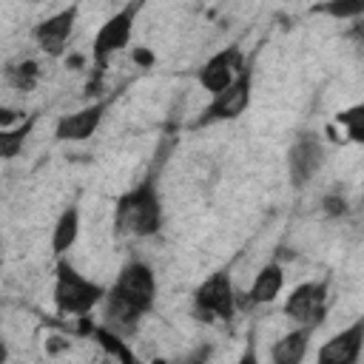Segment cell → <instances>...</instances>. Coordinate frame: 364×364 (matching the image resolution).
Masks as SVG:
<instances>
[{
    "instance_id": "obj_1",
    "label": "cell",
    "mask_w": 364,
    "mask_h": 364,
    "mask_svg": "<svg viewBox=\"0 0 364 364\" xmlns=\"http://www.w3.org/2000/svg\"><path fill=\"white\" fill-rule=\"evenodd\" d=\"M156 301V273L148 262L131 259L119 267L114 284L105 290L102 299V324L117 333H131L136 321L154 307Z\"/></svg>"
},
{
    "instance_id": "obj_2",
    "label": "cell",
    "mask_w": 364,
    "mask_h": 364,
    "mask_svg": "<svg viewBox=\"0 0 364 364\" xmlns=\"http://www.w3.org/2000/svg\"><path fill=\"white\" fill-rule=\"evenodd\" d=\"M162 219H165L162 193L151 176L136 182L134 188H128L114 205V228L122 236L148 239V236L159 233Z\"/></svg>"
},
{
    "instance_id": "obj_3",
    "label": "cell",
    "mask_w": 364,
    "mask_h": 364,
    "mask_svg": "<svg viewBox=\"0 0 364 364\" xmlns=\"http://www.w3.org/2000/svg\"><path fill=\"white\" fill-rule=\"evenodd\" d=\"M105 290L100 282L88 279L85 273H80L65 256H57V267H54V287H51V299L60 316H77L85 318L94 307L102 304Z\"/></svg>"
},
{
    "instance_id": "obj_4",
    "label": "cell",
    "mask_w": 364,
    "mask_h": 364,
    "mask_svg": "<svg viewBox=\"0 0 364 364\" xmlns=\"http://www.w3.org/2000/svg\"><path fill=\"white\" fill-rule=\"evenodd\" d=\"M145 9V0H128L122 9H117L97 31H94V40H91V60L97 65H105L108 57H114L117 51H122L128 43H131V34H134V26H136V17L139 11Z\"/></svg>"
},
{
    "instance_id": "obj_5",
    "label": "cell",
    "mask_w": 364,
    "mask_h": 364,
    "mask_svg": "<svg viewBox=\"0 0 364 364\" xmlns=\"http://www.w3.org/2000/svg\"><path fill=\"white\" fill-rule=\"evenodd\" d=\"M250 100H253V71L245 65L239 71V77L219 94L210 97V102L202 108L196 125H213V122H230V119H239L247 108H250Z\"/></svg>"
},
{
    "instance_id": "obj_6",
    "label": "cell",
    "mask_w": 364,
    "mask_h": 364,
    "mask_svg": "<svg viewBox=\"0 0 364 364\" xmlns=\"http://www.w3.org/2000/svg\"><path fill=\"white\" fill-rule=\"evenodd\" d=\"M193 310L205 321H213V318L230 321L233 318V313H236V290H233V279H230L228 270H216L205 282L196 284Z\"/></svg>"
},
{
    "instance_id": "obj_7",
    "label": "cell",
    "mask_w": 364,
    "mask_h": 364,
    "mask_svg": "<svg viewBox=\"0 0 364 364\" xmlns=\"http://www.w3.org/2000/svg\"><path fill=\"white\" fill-rule=\"evenodd\" d=\"M77 14H80V3H71V6L48 14L46 20H40L31 28V37H34L37 48L48 57H60L68 48V40H71L74 26H77Z\"/></svg>"
},
{
    "instance_id": "obj_8",
    "label": "cell",
    "mask_w": 364,
    "mask_h": 364,
    "mask_svg": "<svg viewBox=\"0 0 364 364\" xmlns=\"http://www.w3.org/2000/svg\"><path fill=\"white\" fill-rule=\"evenodd\" d=\"M324 304H327V282H301L290 290V296L282 304V313L296 321V324H313L318 327L321 316H324Z\"/></svg>"
},
{
    "instance_id": "obj_9",
    "label": "cell",
    "mask_w": 364,
    "mask_h": 364,
    "mask_svg": "<svg viewBox=\"0 0 364 364\" xmlns=\"http://www.w3.org/2000/svg\"><path fill=\"white\" fill-rule=\"evenodd\" d=\"M242 68H245V54H242V48H239V46H225V48H219L216 54H210V57L199 65L196 80H199V85L213 97V94L225 91V88L239 77Z\"/></svg>"
},
{
    "instance_id": "obj_10",
    "label": "cell",
    "mask_w": 364,
    "mask_h": 364,
    "mask_svg": "<svg viewBox=\"0 0 364 364\" xmlns=\"http://www.w3.org/2000/svg\"><path fill=\"white\" fill-rule=\"evenodd\" d=\"M108 105H111L108 100H97V102H88L77 111L63 114L54 125V136L60 142H85V139H91L97 134V128L102 125Z\"/></svg>"
},
{
    "instance_id": "obj_11",
    "label": "cell",
    "mask_w": 364,
    "mask_h": 364,
    "mask_svg": "<svg viewBox=\"0 0 364 364\" xmlns=\"http://www.w3.org/2000/svg\"><path fill=\"white\" fill-rule=\"evenodd\" d=\"M364 353V316L333 333L316 353L318 364H355Z\"/></svg>"
},
{
    "instance_id": "obj_12",
    "label": "cell",
    "mask_w": 364,
    "mask_h": 364,
    "mask_svg": "<svg viewBox=\"0 0 364 364\" xmlns=\"http://www.w3.org/2000/svg\"><path fill=\"white\" fill-rule=\"evenodd\" d=\"M324 145L316 134H301L287 151V173L296 188L307 185L324 165Z\"/></svg>"
},
{
    "instance_id": "obj_13",
    "label": "cell",
    "mask_w": 364,
    "mask_h": 364,
    "mask_svg": "<svg viewBox=\"0 0 364 364\" xmlns=\"http://www.w3.org/2000/svg\"><path fill=\"white\" fill-rule=\"evenodd\" d=\"M284 290V267L279 262H267L259 267V273L253 276L250 287H247V301L253 307L259 304H273Z\"/></svg>"
},
{
    "instance_id": "obj_14",
    "label": "cell",
    "mask_w": 364,
    "mask_h": 364,
    "mask_svg": "<svg viewBox=\"0 0 364 364\" xmlns=\"http://www.w3.org/2000/svg\"><path fill=\"white\" fill-rule=\"evenodd\" d=\"M313 324H296L290 333H284L279 341H273L270 347V358L276 364H299L304 361L307 350H310V336H313Z\"/></svg>"
},
{
    "instance_id": "obj_15",
    "label": "cell",
    "mask_w": 364,
    "mask_h": 364,
    "mask_svg": "<svg viewBox=\"0 0 364 364\" xmlns=\"http://www.w3.org/2000/svg\"><path fill=\"white\" fill-rule=\"evenodd\" d=\"M80 228H82V219H80V208L77 205H68L60 210L54 228H51V253L54 256H65L77 239H80Z\"/></svg>"
},
{
    "instance_id": "obj_16",
    "label": "cell",
    "mask_w": 364,
    "mask_h": 364,
    "mask_svg": "<svg viewBox=\"0 0 364 364\" xmlns=\"http://www.w3.org/2000/svg\"><path fill=\"white\" fill-rule=\"evenodd\" d=\"M91 336H94V341L108 353V355H114L117 361H125V364H131L134 361V353L128 350V344L122 341V333H117V330H111L108 324H91V330H88Z\"/></svg>"
},
{
    "instance_id": "obj_17",
    "label": "cell",
    "mask_w": 364,
    "mask_h": 364,
    "mask_svg": "<svg viewBox=\"0 0 364 364\" xmlns=\"http://www.w3.org/2000/svg\"><path fill=\"white\" fill-rule=\"evenodd\" d=\"M336 125L344 131V136L353 142V145H361L364 148V100L341 108L336 114Z\"/></svg>"
},
{
    "instance_id": "obj_18",
    "label": "cell",
    "mask_w": 364,
    "mask_h": 364,
    "mask_svg": "<svg viewBox=\"0 0 364 364\" xmlns=\"http://www.w3.org/2000/svg\"><path fill=\"white\" fill-rule=\"evenodd\" d=\"M34 122H37V117H26V119H20L17 125H9V128L0 131V156H3V159H14V156L23 151V142H26V136L31 134Z\"/></svg>"
},
{
    "instance_id": "obj_19",
    "label": "cell",
    "mask_w": 364,
    "mask_h": 364,
    "mask_svg": "<svg viewBox=\"0 0 364 364\" xmlns=\"http://www.w3.org/2000/svg\"><path fill=\"white\" fill-rule=\"evenodd\" d=\"M6 80L17 88V91H31L40 80V65L34 60H20V63H11L6 68Z\"/></svg>"
},
{
    "instance_id": "obj_20",
    "label": "cell",
    "mask_w": 364,
    "mask_h": 364,
    "mask_svg": "<svg viewBox=\"0 0 364 364\" xmlns=\"http://www.w3.org/2000/svg\"><path fill=\"white\" fill-rule=\"evenodd\" d=\"M316 11L333 20H358L364 17V0H324L316 6Z\"/></svg>"
},
{
    "instance_id": "obj_21",
    "label": "cell",
    "mask_w": 364,
    "mask_h": 364,
    "mask_svg": "<svg viewBox=\"0 0 364 364\" xmlns=\"http://www.w3.org/2000/svg\"><path fill=\"white\" fill-rule=\"evenodd\" d=\"M324 210L333 213V216H336V213H344V210H347L344 196H327V199H324Z\"/></svg>"
},
{
    "instance_id": "obj_22",
    "label": "cell",
    "mask_w": 364,
    "mask_h": 364,
    "mask_svg": "<svg viewBox=\"0 0 364 364\" xmlns=\"http://www.w3.org/2000/svg\"><path fill=\"white\" fill-rule=\"evenodd\" d=\"M134 60H136V63H142V65H151V60H154V57H151V51L136 48V51H134Z\"/></svg>"
}]
</instances>
